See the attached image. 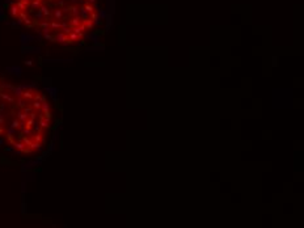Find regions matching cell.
Instances as JSON below:
<instances>
[{"label": "cell", "instance_id": "3957f363", "mask_svg": "<svg viewBox=\"0 0 304 228\" xmlns=\"http://www.w3.org/2000/svg\"><path fill=\"white\" fill-rule=\"evenodd\" d=\"M16 93H17V88L0 74V119L4 115L12 100L15 99Z\"/></svg>", "mask_w": 304, "mask_h": 228}, {"label": "cell", "instance_id": "7a4b0ae2", "mask_svg": "<svg viewBox=\"0 0 304 228\" xmlns=\"http://www.w3.org/2000/svg\"><path fill=\"white\" fill-rule=\"evenodd\" d=\"M53 121L51 104L42 91L17 89L0 119V138L20 153H36L47 143Z\"/></svg>", "mask_w": 304, "mask_h": 228}, {"label": "cell", "instance_id": "6da1fadb", "mask_svg": "<svg viewBox=\"0 0 304 228\" xmlns=\"http://www.w3.org/2000/svg\"><path fill=\"white\" fill-rule=\"evenodd\" d=\"M8 13L26 29L59 46L85 39L99 21V0H8Z\"/></svg>", "mask_w": 304, "mask_h": 228}]
</instances>
